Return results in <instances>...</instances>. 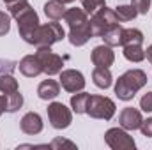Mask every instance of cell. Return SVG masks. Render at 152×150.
Returning a JSON list of instances; mask_svg holds the SVG:
<instances>
[{
  "mask_svg": "<svg viewBox=\"0 0 152 150\" xmlns=\"http://www.w3.org/2000/svg\"><path fill=\"white\" fill-rule=\"evenodd\" d=\"M44 14L46 18H50L51 21H58V20H64V14H66V4L58 2V0H48L44 4Z\"/></svg>",
  "mask_w": 152,
  "mask_h": 150,
  "instance_id": "cell-17",
  "label": "cell"
},
{
  "mask_svg": "<svg viewBox=\"0 0 152 150\" xmlns=\"http://www.w3.org/2000/svg\"><path fill=\"white\" fill-rule=\"evenodd\" d=\"M118 18L115 14V9L110 7H101L97 12H94L90 16V30H92V37H103V34L106 30H110L112 27L118 25Z\"/></svg>",
  "mask_w": 152,
  "mask_h": 150,
  "instance_id": "cell-4",
  "label": "cell"
},
{
  "mask_svg": "<svg viewBox=\"0 0 152 150\" xmlns=\"http://www.w3.org/2000/svg\"><path fill=\"white\" fill-rule=\"evenodd\" d=\"M18 69H20L21 74L27 76V78H36V76L42 74V67H41V64H39L36 55H25L20 60Z\"/></svg>",
  "mask_w": 152,
  "mask_h": 150,
  "instance_id": "cell-14",
  "label": "cell"
},
{
  "mask_svg": "<svg viewBox=\"0 0 152 150\" xmlns=\"http://www.w3.org/2000/svg\"><path fill=\"white\" fill-rule=\"evenodd\" d=\"M115 14H117V18H118V21H122V23H126V21H133L136 16H138V11L129 4V5H117L115 7Z\"/></svg>",
  "mask_w": 152,
  "mask_h": 150,
  "instance_id": "cell-24",
  "label": "cell"
},
{
  "mask_svg": "<svg viewBox=\"0 0 152 150\" xmlns=\"http://www.w3.org/2000/svg\"><path fill=\"white\" fill-rule=\"evenodd\" d=\"M88 97L90 94L87 92H76L75 95L71 97V110L76 113V115H83L87 113V104H88Z\"/></svg>",
  "mask_w": 152,
  "mask_h": 150,
  "instance_id": "cell-19",
  "label": "cell"
},
{
  "mask_svg": "<svg viewBox=\"0 0 152 150\" xmlns=\"http://www.w3.org/2000/svg\"><path fill=\"white\" fill-rule=\"evenodd\" d=\"M115 106L113 99L106 97V95H90L88 97V104H87V115L90 118H99V120H112L115 115Z\"/></svg>",
  "mask_w": 152,
  "mask_h": 150,
  "instance_id": "cell-5",
  "label": "cell"
},
{
  "mask_svg": "<svg viewBox=\"0 0 152 150\" xmlns=\"http://www.w3.org/2000/svg\"><path fill=\"white\" fill-rule=\"evenodd\" d=\"M104 141L112 150H134L136 143L133 140V136H129V133L122 127H112L104 133Z\"/></svg>",
  "mask_w": 152,
  "mask_h": 150,
  "instance_id": "cell-9",
  "label": "cell"
},
{
  "mask_svg": "<svg viewBox=\"0 0 152 150\" xmlns=\"http://www.w3.org/2000/svg\"><path fill=\"white\" fill-rule=\"evenodd\" d=\"M20 129L28 134V136H36L42 131V118L36 111H28L23 115V118L20 120Z\"/></svg>",
  "mask_w": 152,
  "mask_h": 150,
  "instance_id": "cell-13",
  "label": "cell"
},
{
  "mask_svg": "<svg viewBox=\"0 0 152 150\" xmlns=\"http://www.w3.org/2000/svg\"><path fill=\"white\" fill-rule=\"evenodd\" d=\"M145 57H147V60L152 64V44L147 48V50H145Z\"/></svg>",
  "mask_w": 152,
  "mask_h": 150,
  "instance_id": "cell-33",
  "label": "cell"
},
{
  "mask_svg": "<svg viewBox=\"0 0 152 150\" xmlns=\"http://www.w3.org/2000/svg\"><path fill=\"white\" fill-rule=\"evenodd\" d=\"M9 30H11V14L0 11V37L7 36Z\"/></svg>",
  "mask_w": 152,
  "mask_h": 150,
  "instance_id": "cell-26",
  "label": "cell"
},
{
  "mask_svg": "<svg viewBox=\"0 0 152 150\" xmlns=\"http://www.w3.org/2000/svg\"><path fill=\"white\" fill-rule=\"evenodd\" d=\"M64 21L69 25V42L80 48L83 44H87L90 39H92V30H90V20H88V14L83 11V9H67L66 14H64Z\"/></svg>",
  "mask_w": 152,
  "mask_h": 150,
  "instance_id": "cell-2",
  "label": "cell"
},
{
  "mask_svg": "<svg viewBox=\"0 0 152 150\" xmlns=\"http://www.w3.org/2000/svg\"><path fill=\"white\" fill-rule=\"evenodd\" d=\"M9 14L16 20L18 23V32H20V37L23 39L25 42L28 44H34L36 42V34H37V28L41 27V21H39L37 12L32 9V5L28 4V0H23L12 7H9Z\"/></svg>",
  "mask_w": 152,
  "mask_h": 150,
  "instance_id": "cell-1",
  "label": "cell"
},
{
  "mask_svg": "<svg viewBox=\"0 0 152 150\" xmlns=\"http://www.w3.org/2000/svg\"><path fill=\"white\" fill-rule=\"evenodd\" d=\"M122 53L126 57V60L129 62H142L145 58V50L142 48V44H127V46H122Z\"/></svg>",
  "mask_w": 152,
  "mask_h": 150,
  "instance_id": "cell-18",
  "label": "cell"
},
{
  "mask_svg": "<svg viewBox=\"0 0 152 150\" xmlns=\"http://www.w3.org/2000/svg\"><path fill=\"white\" fill-rule=\"evenodd\" d=\"M122 27L120 25H115L112 27L110 30H106L104 34H103V39H104V44H108V46H120L122 44Z\"/></svg>",
  "mask_w": 152,
  "mask_h": 150,
  "instance_id": "cell-22",
  "label": "cell"
},
{
  "mask_svg": "<svg viewBox=\"0 0 152 150\" xmlns=\"http://www.w3.org/2000/svg\"><path fill=\"white\" fill-rule=\"evenodd\" d=\"M143 122V117L142 111L136 110V108H124L122 111L118 113V125L126 131H136L140 129Z\"/></svg>",
  "mask_w": 152,
  "mask_h": 150,
  "instance_id": "cell-11",
  "label": "cell"
},
{
  "mask_svg": "<svg viewBox=\"0 0 152 150\" xmlns=\"http://www.w3.org/2000/svg\"><path fill=\"white\" fill-rule=\"evenodd\" d=\"M90 60L96 67H112L115 62V53L112 46H108V44L96 46L90 53Z\"/></svg>",
  "mask_w": 152,
  "mask_h": 150,
  "instance_id": "cell-12",
  "label": "cell"
},
{
  "mask_svg": "<svg viewBox=\"0 0 152 150\" xmlns=\"http://www.w3.org/2000/svg\"><path fill=\"white\" fill-rule=\"evenodd\" d=\"M16 90H20V87H18V79L14 76L11 73L0 74V92L2 94H11V92H16Z\"/></svg>",
  "mask_w": 152,
  "mask_h": 150,
  "instance_id": "cell-23",
  "label": "cell"
},
{
  "mask_svg": "<svg viewBox=\"0 0 152 150\" xmlns=\"http://www.w3.org/2000/svg\"><path fill=\"white\" fill-rule=\"evenodd\" d=\"M140 108H142V111H145V113H152V90L147 92L140 99Z\"/></svg>",
  "mask_w": 152,
  "mask_h": 150,
  "instance_id": "cell-28",
  "label": "cell"
},
{
  "mask_svg": "<svg viewBox=\"0 0 152 150\" xmlns=\"http://www.w3.org/2000/svg\"><path fill=\"white\" fill-rule=\"evenodd\" d=\"M36 57H37L39 64L42 67V73L48 76H55L60 74L62 67H64V60L60 55H57L55 51H51V46H42L37 48L36 51Z\"/></svg>",
  "mask_w": 152,
  "mask_h": 150,
  "instance_id": "cell-6",
  "label": "cell"
},
{
  "mask_svg": "<svg viewBox=\"0 0 152 150\" xmlns=\"http://www.w3.org/2000/svg\"><path fill=\"white\" fill-rule=\"evenodd\" d=\"M5 5H7V9L9 7H12V5H16V4H20V2H23V0H2Z\"/></svg>",
  "mask_w": 152,
  "mask_h": 150,
  "instance_id": "cell-32",
  "label": "cell"
},
{
  "mask_svg": "<svg viewBox=\"0 0 152 150\" xmlns=\"http://www.w3.org/2000/svg\"><path fill=\"white\" fill-rule=\"evenodd\" d=\"M140 131H142V134H143V136L152 138V118H147V120H143V122H142Z\"/></svg>",
  "mask_w": 152,
  "mask_h": 150,
  "instance_id": "cell-29",
  "label": "cell"
},
{
  "mask_svg": "<svg viewBox=\"0 0 152 150\" xmlns=\"http://www.w3.org/2000/svg\"><path fill=\"white\" fill-rule=\"evenodd\" d=\"M58 2H62V4H73V2H76V0H58Z\"/></svg>",
  "mask_w": 152,
  "mask_h": 150,
  "instance_id": "cell-34",
  "label": "cell"
},
{
  "mask_svg": "<svg viewBox=\"0 0 152 150\" xmlns=\"http://www.w3.org/2000/svg\"><path fill=\"white\" fill-rule=\"evenodd\" d=\"M4 111H5V95L2 94V95H0V117H2Z\"/></svg>",
  "mask_w": 152,
  "mask_h": 150,
  "instance_id": "cell-31",
  "label": "cell"
},
{
  "mask_svg": "<svg viewBox=\"0 0 152 150\" xmlns=\"http://www.w3.org/2000/svg\"><path fill=\"white\" fill-rule=\"evenodd\" d=\"M92 81L97 88H110L112 83H113V76L110 73V67H96L92 71Z\"/></svg>",
  "mask_w": 152,
  "mask_h": 150,
  "instance_id": "cell-16",
  "label": "cell"
},
{
  "mask_svg": "<svg viewBox=\"0 0 152 150\" xmlns=\"http://www.w3.org/2000/svg\"><path fill=\"white\" fill-rule=\"evenodd\" d=\"M66 37V32L62 28L60 23L57 21H51V23H44L37 28V34H36V42L34 46L36 48H42V46H51L58 41Z\"/></svg>",
  "mask_w": 152,
  "mask_h": 150,
  "instance_id": "cell-7",
  "label": "cell"
},
{
  "mask_svg": "<svg viewBox=\"0 0 152 150\" xmlns=\"http://www.w3.org/2000/svg\"><path fill=\"white\" fill-rule=\"evenodd\" d=\"M5 95V111L7 113H16L23 106V95L20 90L11 92V94H4Z\"/></svg>",
  "mask_w": 152,
  "mask_h": 150,
  "instance_id": "cell-20",
  "label": "cell"
},
{
  "mask_svg": "<svg viewBox=\"0 0 152 150\" xmlns=\"http://www.w3.org/2000/svg\"><path fill=\"white\" fill-rule=\"evenodd\" d=\"M106 5V0H81V9L87 12V14H94V12H97L101 7H104Z\"/></svg>",
  "mask_w": 152,
  "mask_h": 150,
  "instance_id": "cell-25",
  "label": "cell"
},
{
  "mask_svg": "<svg viewBox=\"0 0 152 150\" xmlns=\"http://www.w3.org/2000/svg\"><path fill=\"white\" fill-rule=\"evenodd\" d=\"M60 94V83L55 79H44L37 87V95L42 101H53Z\"/></svg>",
  "mask_w": 152,
  "mask_h": 150,
  "instance_id": "cell-15",
  "label": "cell"
},
{
  "mask_svg": "<svg viewBox=\"0 0 152 150\" xmlns=\"http://www.w3.org/2000/svg\"><path fill=\"white\" fill-rule=\"evenodd\" d=\"M62 88L69 94H76V92H81L85 88V76L81 74L80 71L76 69H62L60 71V78H58Z\"/></svg>",
  "mask_w": 152,
  "mask_h": 150,
  "instance_id": "cell-10",
  "label": "cell"
},
{
  "mask_svg": "<svg viewBox=\"0 0 152 150\" xmlns=\"http://www.w3.org/2000/svg\"><path fill=\"white\" fill-rule=\"evenodd\" d=\"M152 0H131V5L138 11V14H147L151 9Z\"/></svg>",
  "mask_w": 152,
  "mask_h": 150,
  "instance_id": "cell-27",
  "label": "cell"
},
{
  "mask_svg": "<svg viewBox=\"0 0 152 150\" xmlns=\"http://www.w3.org/2000/svg\"><path fill=\"white\" fill-rule=\"evenodd\" d=\"M127 44H143V32L138 28H124L120 46H127Z\"/></svg>",
  "mask_w": 152,
  "mask_h": 150,
  "instance_id": "cell-21",
  "label": "cell"
},
{
  "mask_svg": "<svg viewBox=\"0 0 152 150\" xmlns=\"http://www.w3.org/2000/svg\"><path fill=\"white\" fill-rule=\"evenodd\" d=\"M50 147L51 149H57V147H71V149H75L76 145L73 141H67V140H60V138H55L51 143H50Z\"/></svg>",
  "mask_w": 152,
  "mask_h": 150,
  "instance_id": "cell-30",
  "label": "cell"
},
{
  "mask_svg": "<svg viewBox=\"0 0 152 150\" xmlns=\"http://www.w3.org/2000/svg\"><path fill=\"white\" fill-rule=\"evenodd\" d=\"M149 78L145 74V71L142 69H129L122 76H118V79L115 81V95L120 101H131L145 85H147Z\"/></svg>",
  "mask_w": 152,
  "mask_h": 150,
  "instance_id": "cell-3",
  "label": "cell"
},
{
  "mask_svg": "<svg viewBox=\"0 0 152 150\" xmlns=\"http://www.w3.org/2000/svg\"><path fill=\"white\" fill-rule=\"evenodd\" d=\"M46 111L53 129H67L73 122V110H69L64 103H50Z\"/></svg>",
  "mask_w": 152,
  "mask_h": 150,
  "instance_id": "cell-8",
  "label": "cell"
}]
</instances>
